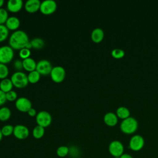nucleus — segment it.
<instances>
[{"label":"nucleus","instance_id":"f257e3e1","mask_svg":"<svg viewBox=\"0 0 158 158\" xmlns=\"http://www.w3.org/2000/svg\"><path fill=\"white\" fill-rule=\"evenodd\" d=\"M28 35L23 30H17L14 31L10 36L9 39V46L13 49L20 50L25 48L27 44L29 42Z\"/></svg>","mask_w":158,"mask_h":158},{"label":"nucleus","instance_id":"f03ea898","mask_svg":"<svg viewBox=\"0 0 158 158\" xmlns=\"http://www.w3.org/2000/svg\"><path fill=\"white\" fill-rule=\"evenodd\" d=\"M138 127V123L137 120L131 117L123 119L120 123V129L122 131L126 134L133 133L136 131Z\"/></svg>","mask_w":158,"mask_h":158},{"label":"nucleus","instance_id":"7ed1b4c3","mask_svg":"<svg viewBox=\"0 0 158 158\" xmlns=\"http://www.w3.org/2000/svg\"><path fill=\"white\" fill-rule=\"evenodd\" d=\"M10 79L13 85L17 88H25L29 83L27 75L22 71H17L14 72L12 75Z\"/></svg>","mask_w":158,"mask_h":158},{"label":"nucleus","instance_id":"20e7f679","mask_svg":"<svg viewBox=\"0 0 158 158\" xmlns=\"http://www.w3.org/2000/svg\"><path fill=\"white\" fill-rule=\"evenodd\" d=\"M14 56V49L10 46L0 47V63L6 64L10 62L13 59Z\"/></svg>","mask_w":158,"mask_h":158},{"label":"nucleus","instance_id":"39448f33","mask_svg":"<svg viewBox=\"0 0 158 158\" xmlns=\"http://www.w3.org/2000/svg\"><path fill=\"white\" fill-rule=\"evenodd\" d=\"M36 122L38 125L41 126L44 128L48 127L52 122V116L48 111H40L36 115Z\"/></svg>","mask_w":158,"mask_h":158},{"label":"nucleus","instance_id":"423d86ee","mask_svg":"<svg viewBox=\"0 0 158 158\" xmlns=\"http://www.w3.org/2000/svg\"><path fill=\"white\" fill-rule=\"evenodd\" d=\"M57 3L54 0H44L41 2L40 10L44 15L53 14L57 9Z\"/></svg>","mask_w":158,"mask_h":158},{"label":"nucleus","instance_id":"0eeeda50","mask_svg":"<svg viewBox=\"0 0 158 158\" xmlns=\"http://www.w3.org/2000/svg\"><path fill=\"white\" fill-rule=\"evenodd\" d=\"M65 70L62 66L54 67L50 73L52 80L56 83H60L63 81L65 78Z\"/></svg>","mask_w":158,"mask_h":158},{"label":"nucleus","instance_id":"6e6552de","mask_svg":"<svg viewBox=\"0 0 158 158\" xmlns=\"http://www.w3.org/2000/svg\"><path fill=\"white\" fill-rule=\"evenodd\" d=\"M123 145L119 141H113L109 146V151L114 157H120L123 154Z\"/></svg>","mask_w":158,"mask_h":158},{"label":"nucleus","instance_id":"1a4fd4ad","mask_svg":"<svg viewBox=\"0 0 158 158\" xmlns=\"http://www.w3.org/2000/svg\"><path fill=\"white\" fill-rule=\"evenodd\" d=\"M51 63L47 59H41L37 62L36 70H37L41 75H50L52 69Z\"/></svg>","mask_w":158,"mask_h":158},{"label":"nucleus","instance_id":"9d476101","mask_svg":"<svg viewBox=\"0 0 158 158\" xmlns=\"http://www.w3.org/2000/svg\"><path fill=\"white\" fill-rule=\"evenodd\" d=\"M15 105L17 110L23 112H27L32 107L31 102L25 97L19 98L15 101Z\"/></svg>","mask_w":158,"mask_h":158},{"label":"nucleus","instance_id":"9b49d317","mask_svg":"<svg viewBox=\"0 0 158 158\" xmlns=\"http://www.w3.org/2000/svg\"><path fill=\"white\" fill-rule=\"evenodd\" d=\"M144 144V138L139 135H136L132 136L129 142L130 148L134 151L141 150Z\"/></svg>","mask_w":158,"mask_h":158},{"label":"nucleus","instance_id":"f8f14e48","mask_svg":"<svg viewBox=\"0 0 158 158\" xmlns=\"http://www.w3.org/2000/svg\"><path fill=\"white\" fill-rule=\"evenodd\" d=\"M13 134L14 136L19 139H25L29 136L30 131L26 126L17 125L14 127Z\"/></svg>","mask_w":158,"mask_h":158},{"label":"nucleus","instance_id":"ddd939ff","mask_svg":"<svg viewBox=\"0 0 158 158\" xmlns=\"http://www.w3.org/2000/svg\"><path fill=\"white\" fill-rule=\"evenodd\" d=\"M41 2L40 0H28L24 4L25 9L29 13H34L40 10Z\"/></svg>","mask_w":158,"mask_h":158},{"label":"nucleus","instance_id":"4468645a","mask_svg":"<svg viewBox=\"0 0 158 158\" xmlns=\"http://www.w3.org/2000/svg\"><path fill=\"white\" fill-rule=\"evenodd\" d=\"M23 6V2L22 0H9L7 3V9L11 12H19Z\"/></svg>","mask_w":158,"mask_h":158},{"label":"nucleus","instance_id":"2eb2a0df","mask_svg":"<svg viewBox=\"0 0 158 158\" xmlns=\"http://www.w3.org/2000/svg\"><path fill=\"white\" fill-rule=\"evenodd\" d=\"M20 24V22L19 18L15 16H11L9 17L7 19L5 25L9 29V30H13L15 31L19 28Z\"/></svg>","mask_w":158,"mask_h":158},{"label":"nucleus","instance_id":"dca6fc26","mask_svg":"<svg viewBox=\"0 0 158 158\" xmlns=\"http://www.w3.org/2000/svg\"><path fill=\"white\" fill-rule=\"evenodd\" d=\"M22 64H23V68L26 71L30 72L36 70L37 63L33 58L28 57L27 59H23L22 60Z\"/></svg>","mask_w":158,"mask_h":158},{"label":"nucleus","instance_id":"f3484780","mask_svg":"<svg viewBox=\"0 0 158 158\" xmlns=\"http://www.w3.org/2000/svg\"><path fill=\"white\" fill-rule=\"evenodd\" d=\"M104 121L108 126H115L117 123V116L113 112H107L104 116Z\"/></svg>","mask_w":158,"mask_h":158},{"label":"nucleus","instance_id":"a211bd4d","mask_svg":"<svg viewBox=\"0 0 158 158\" xmlns=\"http://www.w3.org/2000/svg\"><path fill=\"white\" fill-rule=\"evenodd\" d=\"M104 36V31L100 28H96L93 30L91 33V38L93 41L94 43L101 42Z\"/></svg>","mask_w":158,"mask_h":158},{"label":"nucleus","instance_id":"6ab92c4d","mask_svg":"<svg viewBox=\"0 0 158 158\" xmlns=\"http://www.w3.org/2000/svg\"><path fill=\"white\" fill-rule=\"evenodd\" d=\"M13 86L10 78H6L1 80L0 81V89L6 93L12 90Z\"/></svg>","mask_w":158,"mask_h":158},{"label":"nucleus","instance_id":"aec40b11","mask_svg":"<svg viewBox=\"0 0 158 158\" xmlns=\"http://www.w3.org/2000/svg\"><path fill=\"white\" fill-rule=\"evenodd\" d=\"M11 116V111L7 107H2L0 108V120L6 121Z\"/></svg>","mask_w":158,"mask_h":158},{"label":"nucleus","instance_id":"412c9836","mask_svg":"<svg viewBox=\"0 0 158 158\" xmlns=\"http://www.w3.org/2000/svg\"><path fill=\"white\" fill-rule=\"evenodd\" d=\"M116 114H117V116H118L119 118H122L123 120L125 118L129 117L130 113L128 108L123 106H121L117 108Z\"/></svg>","mask_w":158,"mask_h":158},{"label":"nucleus","instance_id":"4be33fe9","mask_svg":"<svg viewBox=\"0 0 158 158\" xmlns=\"http://www.w3.org/2000/svg\"><path fill=\"white\" fill-rule=\"evenodd\" d=\"M28 81L31 83H37L41 77L40 73L37 70H33L32 72H30L27 75Z\"/></svg>","mask_w":158,"mask_h":158},{"label":"nucleus","instance_id":"5701e85b","mask_svg":"<svg viewBox=\"0 0 158 158\" xmlns=\"http://www.w3.org/2000/svg\"><path fill=\"white\" fill-rule=\"evenodd\" d=\"M44 128L40 126V125H36L33 130V136L36 139H40L44 135Z\"/></svg>","mask_w":158,"mask_h":158},{"label":"nucleus","instance_id":"b1692460","mask_svg":"<svg viewBox=\"0 0 158 158\" xmlns=\"http://www.w3.org/2000/svg\"><path fill=\"white\" fill-rule=\"evenodd\" d=\"M32 48L36 49H41L44 46V42L41 38H35L30 41Z\"/></svg>","mask_w":158,"mask_h":158},{"label":"nucleus","instance_id":"393cba45","mask_svg":"<svg viewBox=\"0 0 158 158\" xmlns=\"http://www.w3.org/2000/svg\"><path fill=\"white\" fill-rule=\"evenodd\" d=\"M9 33V29L6 27L5 25H0V42L5 41Z\"/></svg>","mask_w":158,"mask_h":158},{"label":"nucleus","instance_id":"a878e982","mask_svg":"<svg viewBox=\"0 0 158 158\" xmlns=\"http://www.w3.org/2000/svg\"><path fill=\"white\" fill-rule=\"evenodd\" d=\"M14 127L12 125H6L1 128V132L4 136H9L14 132Z\"/></svg>","mask_w":158,"mask_h":158},{"label":"nucleus","instance_id":"bb28decb","mask_svg":"<svg viewBox=\"0 0 158 158\" xmlns=\"http://www.w3.org/2000/svg\"><path fill=\"white\" fill-rule=\"evenodd\" d=\"M9 73V70L7 65L0 63V79L2 80L7 78Z\"/></svg>","mask_w":158,"mask_h":158},{"label":"nucleus","instance_id":"cd10ccee","mask_svg":"<svg viewBox=\"0 0 158 158\" xmlns=\"http://www.w3.org/2000/svg\"><path fill=\"white\" fill-rule=\"evenodd\" d=\"M69 149L68 147L65 146H59L56 151V153L57 156L60 157H65L69 152Z\"/></svg>","mask_w":158,"mask_h":158},{"label":"nucleus","instance_id":"c85d7f7f","mask_svg":"<svg viewBox=\"0 0 158 158\" xmlns=\"http://www.w3.org/2000/svg\"><path fill=\"white\" fill-rule=\"evenodd\" d=\"M8 18L9 14L7 10L2 7L0 8V25H4V23H6Z\"/></svg>","mask_w":158,"mask_h":158},{"label":"nucleus","instance_id":"c756f323","mask_svg":"<svg viewBox=\"0 0 158 158\" xmlns=\"http://www.w3.org/2000/svg\"><path fill=\"white\" fill-rule=\"evenodd\" d=\"M19 54L20 57L23 60V59L30 57V54H31V51H30V49L24 48H22L20 50H19Z\"/></svg>","mask_w":158,"mask_h":158},{"label":"nucleus","instance_id":"7c9ffc66","mask_svg":"<svg viewBox=\"0 0 158 158\" xmlns=\"http://www.w3.org/2000/svg\"><path fill=\"white\" fill-rule=\"evenodd\" d=\"M111 54L112 56L116 59H119V58H122L125 55V52L121 49H114L112 52H111Z\"/></svg>","mask_w":158,"mask_h":158},{"label":"nucleus","instance_id":"2f4dec72","mask_svg":"<svg viewBox=\"0 0 158 158\" xmlns=\"http://www.w3.org/2000/svg\"><path fill=\"white\" fill-rule=\"evenodd\" d=\"M6 96L7 101H14L18 99L17 98V93L14 90H11L10 91L6 93Z\"/></svg>","mask_w":158,"mask_h":158},{"label":"nucleus","instance_id":"473e14b6","mask_svg":"<svg viewBox=\"0 0 158 158\" xmlns=\"http://www.w3.org/2000/svg\"><path fill=\"white\" fill-rule=\"evenodd\" d=\"M14 68L17 70V71H21V70L23 68V64H22V61L19 60V59H17L14 62Z\"/></svg>","mask_w":158,"mask_h":158},{"label":"nucleus","instance_id":"72a5a7b5","mask_svg":"<svg viewBox=\"0 0 158 158\" xmlns=\"http://www.w3.org/2000/svg\"><path fill=\"white\" fill-rule=\"evenodd\" d=\"M6 101L7 99L6 96V93L3 92L2 90L0 89V106L3 105Z\"/></svg>","mask_w":158,"mask_h":158},{"label":"nucleus","instance_id":"f704fd0d","mask_svg":"<svg viewBox=\"0 0 158 158\" xmlns=\"http://www.w3.org/2000/svg\"><path fill=\"white\" fill-rule=\"evenodd\" d=\"M28 114L31 116V117H34V116H36L37 113H36V110L35 109L31 107L28 112H27Z\"/></svg>","mask_w":158,"mask_h":158},{"label":"nucleus","instance_id":"c9c22d12","mask_svg":"<svg viewBox=\"0 0 158 158\" xmlns=\"http://www.w3.org/2000/svg\"><path fill=\"white\" fill-rule=\"evenodd\" d=\"M119 158H133L130 154H123Z\"/></svg>","mask_w":158,"mask_h":158},{"label":"nucleus","instance_id":"e433bc0d","mask_svg":"<svg viewBox=\"0 0 158 158\" xmlns=\"http://www.w3.org/2000/svg\"><path fill=\"white\" fill-rule=\"evenodd\" d=\"M25 48H27V49H30L32 48V45H31V43L30 41H29V42L27 44Z\"/></svg>","mask_w":158,"mask_h":158},{"label":"nucleus","instance_id":"4c0bfd02","mask_svg":"<svg viewBox=\"0 0 158 158\" xmlns=\"http://www.w3.org/2000/svg\"><path fill=\"white\" fill-rule=\"evenodd\" d=\"M4 3V0H0V8L2 7V6H3Z\"/></svg>","mask_w":158,"mask_h":158},{"label":"nucleus","instance_id":"58836bf2","mask_svg":"<svg viewBox=\"0 0 158 158\" xmlns=\"http://www.w3.org/2000/svg\"><path fill=\"white\" fill-rule=\"evenodd\" d=\"M2 136H3V135H2V133L1 132V129H0V141H1V139L2 138Z\"/></svg>","mask_w":158,"mask_h":158}]
</instances>
